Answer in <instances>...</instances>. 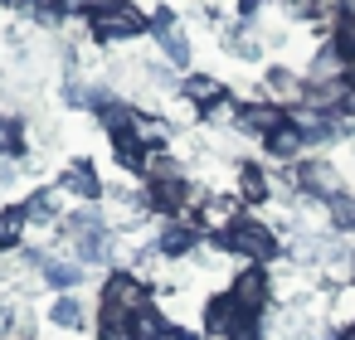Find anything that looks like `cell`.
Returning a JSON list of instances; mask_svg holds the SVG:
<instances>
[{"instance_id": "6da1fadb", "label": "cell", "mask_w": 355, "mask_h": 340, "mask_svg": "<svg viewBox=\"0 0 355 340\" xmlns=\"http://www.w3.org/2000/svg\"><path fill=\"white\" fill-rule=\"evenodd\" d=\"M83 25H88L93 44H127L151 30V10H141L137 0H103V6L83 10Z\"/></svg>"}, {"instance_id": "7a4b0ae2", "label": "cell", "mask_w": 355, "mask_h": 340, "mask_svg": "<svg viewBox=\"0 0 355 340\" xmlns=\"http://www.w3.org/2000/svg\"><path fill=\"white\" fill-rule=\"evenodd\" d=\"M282 233L268 224V219H258V214H243L224 238H219V248L229 253V258H248L253 267H263V262H277L282 258Z\"/></svg>"}, {"instance_id": "3957f363", "label": "cell", "mask_w": 355, "mask_h": 340, "mask_svg": "<svg viewBox=\"0 0 355 340\" xmlns=\"http://www.w3.org/2000/svg\"><path fill=\"white\" fill-rule=\"evenodd\" d=\"M151 35H156V44H161L171 69H190L195 64V39H190L185 20L175 15V6H156L151 10Z\"/></svg>"}, {"instance_id": "277c9868", "label": "cell", "mask_w": 355, "mask_h": 340, "mask_svg": "<svg viewBox=\"0 0 355 340\" xmlns=\"http://www.w3.org/2000/svg\"><path fill=\"white\" fill-rule=\"evenodd\" d=\"M292 185L302 190V195H316V199H336V195H345V170H340V161H331V156H311V161H297L292 165Z\"/></svg>"}, {"instance_id": "5b68a950", "label": "cell", "mask_w": 355, "mask_h": 340, "mask_svg": "<svg viewBox=\"0 0 355 340\" xmlns=\"http://www.w3.org/2000/svg\"><path fill=\"white\" fill-rule=\"evenodd\" d=\"M224 292H229V301H234L243 316H253V321H263V316L272 311V272H263V267L234 272Z\"/></svg>"}, {"instance_id": "8992f818", "label": "cell", "mask_w": 355, "mask_h": 340, "mask_svg": "<svg viewBox=\"0 0 355 340\" xmlns=\"http://www.w3.org/2000/svg\"><path fill=\"white\" fill-rule=\"evenodd\" d=\"M151 301H156V296H151V282H146L141 272H132V267H112V272H107V282H103V306L127 311V316H141Z\"/></svg>"}, {"instance_id": "52a82bcc", "label": "cell", "mask_w": 355, "mask_h": 340, "mask_svg": "<svg viewBox=\"0 0 355 340\" xmlns=\"http://www.w3.org/2000/svg\"><path fill=\"white\" fill-rule=\"evenodd\" d=\"M263 102H272V107H282L292 117L297 107H306V73H297L287 64H272L263 73Z\"/></svg>"}, {"instance_id": "ba28073f", "label": "cell", "mask_w": 355, "mask_h": 340, "mask_svg": "<svg viewBox=\"0 0 355 340\" xmlns=\"http://www.w3.org/2000/svg\"><path fill=\"white\" fill-rule=\"evenodd\" d=\"M59 185L69 190L73 204H98V199H107V185H103V175H98V165H93L88 156H73V161L64 165Z\"/></svg>"}, {"instance_id": "9c48e42d", "label": "cell", "mask_w": 355, "mask_h": 340, "mask_svg": "<svg viewBox=\"0 0 355 340\" xmlns=\"http://www.w3.org/2000/svg\"><path fill=\"white\" fill-rule=\"evenodd\" d=\"M287 122V112L282 107H272V102H239V112H234V136H253V141H268L277 127Z\"/></svg>"}, {"instance_id": "30bf717a", "label": "cell", "mask_w": 355, "mask_h": 340, "mask_svg": "<svg viewBox=\"0 0 355 340\" xmlns=\"http://www.w3.org/2000/svg\"><path fill=\"white\" fill-rule=\"evenodd\" d=\"M234 199L239 204H272V175H268V165L234 161Z\"/></svg>"}, {"instance_id": "8fae6325", "label": "cell", "mask_w": 355, "mask_h": 340, "mask_svg": "<svg viewBox=\"0 0 355 340\" xmlns=\"http://www.w3.org/2000/svg\"><path fill=\"white\" fill-rule=\"evenodd\" d=\"M180 98L205 117L209 107H219V102L229 98V88H224V78H214V73H195V69H190V73L180 78Z\"/></svg>"}, {"instance_id": "7c38bea8", "label": "cell", "mask_w": 355, "mask_h": 340, "mask_svg": "<svg viewBox=\"0 0 355 340\" xmlns=\"http://www.w3.org/2000/svg\"><path fill=\"white\" fill-rule=\"evenodd\" d=\"M263 151H268V161H282V165H297L302 161V151H306V136H302V127L287 117L268 141H263Z\"/></svg>"}, {"instance_id": "4fadbf2b", "label": "cell", "mask_w": 355, "mask_h": 340, "mask_svg": "<svg viewBox=\"0 0 355 340\" xmlns=\"http://www.w3.org/2000/svg\"><path fill=\"white\" fill-rule=\"evenodd\" d=\"M25 238H30V214H25V204H0V258L20 253Z\"/></svg>"}, {"instance_id": "5bb4252c", "label": "cell", "mask_w": 355, "mask_h": 340, "mask_svg": "<svg viewBox=\"0 0 355 340\" xmlns=\"http://www.w3.org/2000/svg\"><path fill=\"white\" fill-rule=\"evenodd\" d=\"M30 146V127L15 112H0V161H20Z\"/></svg>"}, {"instance_id": "9a60e30c", "label": "cell", "mask_w": 355, "mask_h": 340, "mask_svg": "<svg viewBox=\"0 0 355 340\" xmlns=\"http://www.w3.org/2000/svg\"><path fill=\"white\" fill-rule=\"evenodd\" d=\"M49 325L64 330V335H78V330H83V301H78V292H73V296H54Z\"/></svg>"}, {"instance_id": "2e32d148", "label": "cell", "mask_w": 355, "mask_h": 340, "mask_svg": "<svg viewBox=\"0 0 355 340\" xmlns=\"http://www.w3.org/2000/svg\"><path fill=\"white\" fill-rule=\"evenodd\" d=\"M98 340H137V316L103 306L98 311Z\"/></svg>"}, {"instance_id": "e0dca14e", "label": "cell", "mask_w": 355, "mask_h": 340, "mask_svg": "<svg viewBox=\"0 0 355 340\" xmlns=\"http://www.w3.org/2000/svg\"><path fill=\"white\" fill-rule=\"evenodd\" d=\"M326 214H331V229H355V195L326 199Z\"/></svg>"}, {"instance_id": "ac0fdd59", "label": "cell", "mask_w": 355, "mask_h": 340, "mask_svg": "<svg viewBox=\"0 0 355 340\" xmlns=\"http://www.w3.org/2000/svg\"><path fill=\"white\" fill-rule=\"evenodd\" d=\"M20 175H25V165H20V161H0V195H6Z\"/></svg>"}, {"instance_id": "d6986e66", "label": "cell", "mask_w": 355, "mask_h": 340, "mask_svg": "<svg viewBox=\"0 0 355 340\" xmlns=\"http://www.w3.org/2000/svg\"><path fill=\"white\" fill-rule=\"evenodd\" d=\"M336 340H355V325H345V330H340V335H336Z\"/></svg>"}, {"instance_id": "ffe728a7", "label": "cell", "mask_w": 355, "mask_h": 340, "mask_svg": "<svg viewBox=\"0 0 355 340\" xmlns=\"http://www.w3.org/2000/svg\"><path fill=\"white\" fill-rule=\"evenodd\" d=\"M350 287H355V267H350Z\"/></svg>"}]
</instances>
